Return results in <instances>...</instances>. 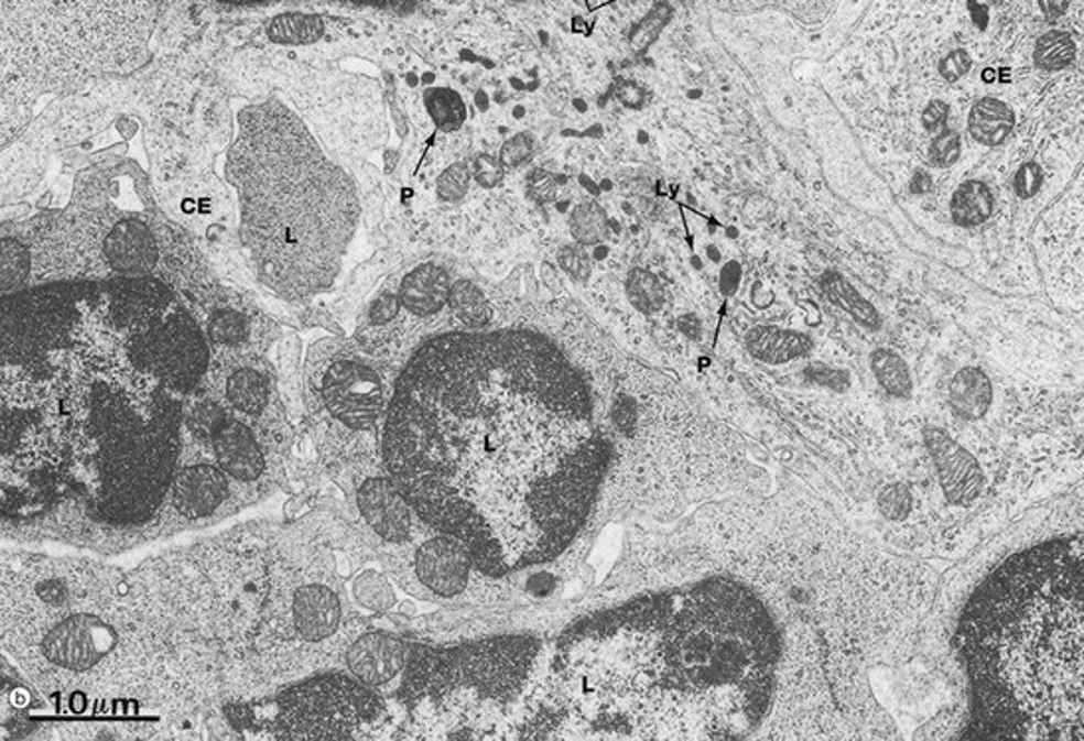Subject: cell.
<instances>
[{
	"label": "cell",
	"mask_w": 1084,
	"mask_h": 741,
	"mask_svg": "<svg viewBox=\"0 0 1084 741\" xmlns=\"http://www.w3.org/2000/svg\"><path fill=\"white\" fill-rule=\"evenodd\" d=\"M218 2H224V4H242V7H248V4H263V2H270V0H218Z\"/></svg>",
	"instance_id": "cell-51"
},
{
	"label": "cell",
	"mask_w": 1084,
	"mask_h": 741,
	"mask_svg": "<svg viewBox=\"0 0 1084 741\" xmlns=\"http://www.w3.org/2000/svg\"><path fill=\"white\" fill-rule=\"evenodd\" d=\"M527 194L529 198L534 200V203L546 204L551 203L554 198V193H556V186H559V178H554L551 173L546 171H533L529 174V181H527Z\"/></svg>",
	"instance_id": "cell-41"
},
{
	"label": "cell",
	"mask_w": 1084,
	"mask_h": 741,
	"mask_svg": "<svg viewBox=\"0 0 1084 741\" xmlns=\"http://www.w3.org/2000/svg\"><path fill=\"white\" fill-rule=\"evenodd\" d=\"M872 374L887 394L895 397H910L912 394V378L907 362L891 348H879L871 355Z\"/></svg>",
	"instance_id": "cell-27"
},
{
	"label": "cell",
	"mask_w": 1084,
	"mask_h": 741,
	"mask_svg": "<svg viewBox=\"0 0 1084 741\" xmlns=\"http://www.w3.org/2000/svg\"><path fill=\"white\" fill-rule=\"evenodd\" d=\"M198 459L216 462L228 475L242 504L262 501L283 479L285 459L271 451L252 425L232 412L218 425Z\"/></svg>",
	"instance_id": "cell-14"
},
{
	"label": "cell",
	"mask_w": 1084,
	"mask_h": 741,
	"mask_svg": "<svg viewBox=\"0 0 1084 741\" xmlns=\"http://www.w3.org/2000/svg\"><path fill=\"white\" fill-rule=\"evenodd\" d=\"M400 554L394 564L400 586L410 593L436 601H485L497 596V579L485 574L471 549L444 532L426 534Z\"/></svg>",
	"instance_id": "cell-12"
},
{
	"label": "cell",
	"mask_w": 1084,
	"mask_h": 741,
	"mask_svg": "<svg viewBox=\"0 0 1084 741\" xmlns=\"http://www.w3.org/2000/svg\"><path fill=\"white\" fill-rule=\"evenodd\" d=\"M877 506H879L882 516L891 520V522H901V520L907 519L910 509H912V494H910L909 487L901 484V482H892L889 487H885L879 492Z\"/></svg>",
	"instance_id": "cell-34"
},
{
	"label": "cell",
	"mask_w": 1084,
	"mask_h": 741,
	"mask_svg": "<svg viewBox=\"0 0 1084 741\" xmlns=\"http://www.w3.org/2000/svg\"><path fill=\"white\" fill-rule=\"evenodd\" d=\"M1041 184H1043L1041 166L1037 163H1027L1017 171L1016 178H1013V190L1019 198L1029 200L1039 193Z\"/></svg>",
	"instance_id": "cell-39"
},
{
	"label": "cell",
	"mask_w": 1084,
	"mask_h": 741,
	"mask_svg": "<svg viewBox=\"0 0 1084 741\" xmlns=\"http://www.w3.org/2000/svg\"><path fill=\"white\" fill-rule=\"evenodd\" d=\"M106 260L111 270L127 277H141L155 268L159 260L155 238L145 224L123 220L107 233L104 241Z\"/></svg>",
	"instance_id": "cell-19"
},
{
	"label": "cell",
	"mask_w": 1084,
	"mask_h": 741,
	"mask_svg": "<svg viewBox=\"0 0 1084 741\" xmlns=\"http://www.w3.org/2000/svg\"><path fill=\"white\" fill-rule=\"evenodd\" d=\"M618 96H620L621 101L628 107H639V103H641V89L636 84H628V86L621 87Z\"/></svg>",
	"instance_id": "cell-48"
},
{
	"label": "cell",
	"mask_w": 1084,
	"mask_h": 741,
	"mask_svg": "<svg viewBox=\"0 0 1084 741\" xmlns=\"http://www.w3.org/2000/svg\"><path fill=\"white\" fill-rule=\"evenodd\" d=\"M994 390L979 368H962L950 384V405L962 419L976 422L988 414Z\"/></svg>",
	"instance_id": "cell-23"
},
{
	"label": "cell",
	"mask_w": 1084,
	"mask_h": 741,
	"mask_svg": "<svg viewBox=\"0 0 1084 741\" xmlns=\"http://www.w3.org/2000/svg\"><path fill=\"white\" fill-rule=\"evenodd\" d=\"M1075 40L1071 39V34L1063 30H1051L1037 40L1033 58L1039 68L1056 72L1066 68L1075 59Z\"/></svg>",
	"instance_id": "cell-29"
},
{
	"label": "cell",
	"mask_w": 1084,
	"mask_h": 741,
	"mask_svg": "<svg viewBox=\"0 0 1084 741\" xmlns=\"http://www.w3.org/2000/svg\"><path fill=\"white\" fill-rule=\"evenodd\" d=\"M1083 542L1059 540L1007 559L972 597L969 735L1083 740Z\"/></svg>",
	"instance_id": "cell-4"
},
{
	"label": "cell",
	"mask_w": 1084,
	"mask_h": 741,
	"mask_svg": "<svg viewBox=\"0 0 1084 741\" xmlns=\"http://www.w3.org/2000/svg\"><path fill=\"white\" fill-rule=\"evenodd\" d=\"M457 318L469 327V330L485 327L491 318V308L484 293L475 287L471 281H457L452 285L449 303Z\"/></svg>",
	"instance_id": "cell-28"
},
{
	"label": "cell",
	"mask_w": 1084,
	"mask_h": 741,
	"mask_svg": "<svg viewBox=\"0 0 1084 741\" xmlns=\"http://www.w3.org/2000/svg\"><path fill=\"white\" fill-rule=\"evenodd\" d=\"M1039 7L1043 10L1045 19L1056 20L1065 14L1069 9V0H1039Z\"/></svg>",
	"instance_id": "cell-46"
},
{
	"label": "cell",
	"mask_w": 1084,
	"mask_h": 741,
	"mask_svg": "<svg viewBox=\"0 0 1084 741\" xmlns=\"http://www.w3.org/2000/svg\"><path fill=\"white\" fill-rule=\"evenodd\" d=\"M1016 123L1013 111L999 99L986 97L969 113L968 131L978 143L986 146L1001 145Z\"/></svg>",
	"instance_id": "cell-24"
},
{
	"label": "cell",
	"mask_w": 1084,
	"mask_h": 741,
	"mask_svg": "<svg viewBox=\"0 0 1084 741\" xmlns=\"http://www.w3.org/2000/svg\"><path fill=\"white\" fill-rule=\"evenodd\" d=\"M513 113H514V117H523L524 116V109H523V107H517V109H514Z\"/></svg>",
	"instance_id": "cell-54"
},
{
	"label": "cell",
	"mask_w": 1084,
	"mask_h": 741,
	"mask_svg": "<svg viewBox=\"0 0 1084 741\" xmlns=\"http://www.w3.org/2000/svg\"><path fill=\"white\" fill-rule=\"evenodd\" d=\"M628 297L641 313H655L665 303V291L653 273L633 270L628 277Z\"/></svg>",
	"instance_id": "cell-32"
},
{
	"label": "cell",
	"mask_w": 1084,
	"mask_h": 741,
	"mask_svg": "<svg viewBox=\"0 0 1084 741\" xmlns=\"http://www.w3.org/2000/svg\"><path fill=\"white\" fill-rule=\"evenodd\" d=\"M960 137L954 131L940 133L930 146V159L940 168H948L960 159Z\"/></svg>",
	"instance_id": "cell-36"
},
{
	"label": "cell",
	"mask_w": 1084,
	"mask_h": 741,
	"mask_svg": "<svg viewBox=\"0 0 1084 741\" xmlns=\"http://www.w3.org/2000/svg\"><path fill=\"white\" fill-rule=\"evenodd\" d=\"M226 178L258 280L291 301L327 290L355 238L359 196L300 117L273 97L242 109Z\"/></svg>",
	"instance_id": "cell-5"
},
{
	"label": "cell",
	"mask_w": 1084,
	"mask_h": 741,
	"mask_svg": "<svg viewBox=\"0 0 1084 741\" xmlns=\"http://www.w3.org/2000/svg\"><path fill=\"white\" fill-rule=\"evenodd\" d=\"M780 639L733 579L639 597L562 633L517 718L531 740H736L765 720Z\"/></svg>",
	"instance_id": "cell-2"
},
{
	"label": "cell",
	"mask_w": 1084,
	"mask_h": 741,
	"mask_svg": "<svg viewBox=\"0 0 1084 741\" xmlns=\"http://www.w3.org/2000/svg\"><path fill=\"white\" fill-rule=\"evenodd\" d=\"M576 109H578V111H586V106H584V101H581V99H578V101H576Z\"/></svg>",
	"instance_id": "cell-55"
},
{
	"label": "cell",
	"mask_w": 1084,
	"mask_h": 741,
	"mask_svg": "<svg viewBox=\"0 0 1084 741\" xmlns=\"http://www.w3.org/2000/svg\"><path fill=\"white\" fill-rule=\"evenodd\" d=\"M748 352L766 364H785L812 350V338L795 330L756 327L746 335Z\"/></svg>",
	"instance_id": "cell-22"
},
{
	"label": "cell",
	"mask_w": 1084,
	"mask_h": 741,
	"mask_svg": "<svg viewBox=\"0 0 1084 741\" xmlns=\"http://www.w3.org/2000/svg\"><path fill=\"white\" fill-rule=\"evenodd\" d=\"M321 34H323V22L315 17H303V14L281 17L270 26L271 40L291 42V44L313 42L319 39Z\"/></svg>",
	"instance_id": "cell-33"
},
{
	"label": "cell",
	"mask_w": 1084,
	"mask_h": 741,
	"mask_svg": "<svg viewBox=\"0 0 1084 741\" xmlns=\"http://www.w3.org/2000/svg\"><path fill=\"white\" fill-rule=\"evenodd\" d=\"M601 188H604V190H610L611 188L610 181H604V183H601Z\"/></svg>",
	"instance_id": "cell-56"
},
{
	"label": "cell",
	"mask_w": 1084,
	"mask_h": 741,
	"mask_svg": "<svg viewBox=\"0 0 1084 741\" xmlns=\"http://www.w3.org/2000/svg\"><path fill=\"white\" fill-rule=\"evenodd\" d=\"M738 280H740V268L736 265L735 261L730 265H726V270L723 271V290L725 293H735L736 285H738Z\"/></svg>",
	"instance_id": "cell-47"
},
{
	"label": "cell",
	"mask_w": 1084,
	"mask_h": 741,
	"mask_svg": "<svg viewBox=\"0 0 1084 741\" xmlns=\"http://www.w3.org/2000/svg\"><path fill=\"white\" fill-rule=\"evenodd\" d=\"M203 388L236 417L252 425L256 434L281 459L291 449V425L281 404L275 380L258 358L242 357L213 362Z\"/></svg>",
	"instance_id": "cell-13"
},
{
	"label": "cell",
	"mask_w": 1084,
	"mask_h": 741,
	"mask_svg": "<svg viewBox=\"0 0 1084 741\" xmlns=\"http://www.w3.org/2000/svg\"><path fill=\"white\" fill-rule=\"evenodd\" d=\"M571 231L582 246H596L608 233V218L600 204L584 203L571 214Z\"/></svg>",
	"instance_id": "cell-31"
},
{
	"label": "cell",
	"mask_w": 1084,
	"mask_h": 741,
	"mask_svg": "<svg viewBox=\"0 0 1084 741\" xmlns=\"http://www.w3.org/2000/svg\"><path fill=\"white\" fill-rule=\"evenodd\" d=\"M994 210V196L979 181L962 184L952 196V218L958 226L974 228L986 222Z\"/></svg>",
	"instance_id": "cell-26"
},
{
	"label": "cell",
	"mask_w": 1084,
	"mask_h": 741,
	"mask_svg": "<svg viewBox=\"0 0 1084 741\" xmlns=\"http://www.w3.org/2000/svg\"><path fill=\"white\" fill-rule=\"evenodd\" d=\"M559 263H561L562 270L566 271L574 280L586 281L590 277V260L581 248H574V246L562 248L559 251Z\"/></svg>",
	"instance_id": "cell-38"
},
{
	"label": "cell",
	"mask_w": 1084,
	"mask_h": 741,
	"mask_svg": "<svg viewBox=\"0 0 1084 741\" xmlns=\"http://www.w3.org/2000/svg\"><path fill=\"white\" fill-rule=\"evenodd\" d=\"M930 184H932V181H930L929 174L919 173L917 174V176H914V181H912V186H910V190L917 194L929 193L930 188H932Z\"/></svg>",
	"instance_id": "cell-50"
},
{
	"label": "cell",
	"mask_w": 1084,
	"mask_h": 741,
	"mask_svg": "<svg viewBox=\"0 0 1084 741\" xmlns=\"http://www.w3.org/2000/svg\"><path fill=\"white\" fill-rule=\"evenodd\" d=\"M469 181H471V171H469L467 163L454 164V166L447 168L446 173L440 176V181H437V196L442 200H446V203H457L467 193Z\"/></svg>",
	"instance_id": "cell-35"
},
{
	"label": "cell",
	"mask_w": 1084,
	"mask_h": 741,
	"mask_svg": "<svg viewBox=\"0 0 1084 741\" xmlns=\"http://www.w3.org/2000/svg\"><path fill=\"white\" fill-rule=\"evenodd\" d=\"M402 308V303H400V297L398 295H390V293H384L382 297H378L370 308H368V323L372 327H384L388 323H392L394 318L398 317Z\"/></svg>",
	"instance_id": "cell-40"
},
{
	"label": "cell",
	"mask_w": 1084,
	"mask_h": 741,
	"mask_svg": "<svg viewBox=\"0 0 1084 741\" xmlns=\"http://www.w3.org/2000/svg\"><path fill=\"white\" fill-rule=\"evenodd\" d=\"M278 532L271 524H246L188 548L210 589L228 702H242L248 656L270 596L271 548Z\"/></svg>",
	"instance_id": "cell-8"
},
{
	"label": "cell",
	"mask_w": 1084,
	"mask_h": 741,
	"mask_svg": "<svg viewBox=\"0 0 1084 741\" xmlns=\"http://www.w3.org/2000/svg\"><path fill=\"white\" fill-rule=\"evenodd\" d=\"M805 375L815 384L832 388L835 392H843L849 388V374L843 370L825 367V364H812L805 368Z\"/></svg>",
	"instance_id": "cell-42"
},
{
	"label": "cell",
	"mask_w": 1084,
	"mask_h": 741,
	"mask_svg": "<svg viewBox=\"0 0 1084 741\" xmlns=\"http://www.w3.org/2000/svg\"><path fill=\"white\" fill-rule=\"evenodd\" d=\"M355 501L360 519L375 534V538L384 544L388 554L408 548L426 530H432L418 516L414 506L408 501L406 494L400 491L387 467L362 475L355 492Z\"/></svg>",
	"instance_id": "cell-16"
},
{
	"label": "cell",
	"mask_w": 1084,
	"mask_h": 741,
	"mask_svg": "<svg viewBox=\"0 0 1084 741\" xmlns=\"http://www.w3.org/2000/svg\"><path fill=\"white\" fill-rule=\"evenodd\" d=\"M946 117H948V106L944 101H932L922 113V126L929 131H934L940 126H944Z\"/></svg>",
	"instance_id": "cell-45"
},
{
	"label": "cell",
	"mask_w": 1084,
	"mask_h": 741,
	"mask_svg": "<svg viewBox=\"0 0 1084 741\" xmlns=\"http://www.w3.org/2000/svg\"><path fill=\"white\" fill-rule=\"evenodd\" d=\"M236 728L263 730L273 740H380L392 713L382 694L350 673L323 671L248 702L224 704Z\"/></svg>",
	"instance_id": "cell-9"
},
{
	"label": "cell",
	"mask_w": 1084,
	"mask_h": 741,
	"mask_svg": "<svg viewBox=\"0 0 1084 741\" xmlns=\"http://www.w3.org/2000/svg\"><path fill=\"white\" fill-rule=\"evenodd\" d=\"M822 290L837 307L847 310L857 323H861L863 327H881L879 310L872 307L871 303L863 297L861 293L855 290L849 281L843 280L839 273H833V271L825 273L822 280Z\"/></svg>",
	"instance_id": "cell-25"
},
{
	"label": "cell",
	"mask_w": 1084,
	"mask_h": 741,
	"mask_svg": "<svg viewBox=\"0 0 1084 741\" xmlns=\"http://www.w3.org/2000/svg\"><path fill=\"white\" fill-rule=\"evenodd\" d=\"M533 154V137L531 133H519L509 139L501 149V164L505 168H517L527 163Z\"/></svg>",
	"instance_id": "cell-37"
},
{
	"label": "cell",
	"mask_w": 1084,
	"mask_h": 741,
	"mask_svg": "<svg viewBox=\"0 0 1084 741\" xmlns=\"http://www.w3.org/2000/svg\"><path fill=\"white\" fill-rule=\"evenodd\" d=\"M475 103H477V107H479L481 111H485V109H487V106H489V101H487V96H485V91H479V94L475 96Z\"/></svg>",
	"instance_id": "cell-52"
},
{
	"label": "cell",
	"mask_w": 1084,
	"mask_h": 741,
	"mask_svg": "<svg viewBox=\"0 0 1084 741\" xmlns=\"http://www.w3.org/2000/svg\"><path fill=\"white\" fill-rule=\"evenodd\" d=\"M924 444L939 471L942 491L952 504L968 506L984 489V472L978 461L939 427L924 429Z\"/></svg>",
	"instance_id": "cell-18"
},
{
	"label": "cell",
	"mask_w": 1084,
	"mask_h": 741,
	"mask_svg": "<svg viewBox=\"0 0 1084 741\" xmlns=\"http://www.w3.org/2000/svg\"><path fill=\"white\" fill-rule=\"evenodd\" d=\"M242 506L232 481L216 462L208 459L178 461L161 514V536L214 524Z\"/></svg>",
	"instance_id": "cell-15"
},
{
	"label": "cell",
	"mask_w": 1084,
	"mask_h": 741,
	"mask_svg": "<svg viewBox=\"0 0 1084 741\" xmlns=\"http://www.w3.org/2000/svg\"><path fill=\"white\" fill-rule=\"evenodd\" d=\"M449 293L452 280L447 271L434 263H424L402 280L398 297L410 315L427 318L444 310L449 303Z\"/></svg>",
	"instance_id": "cell-21"
},
{
	"label": "cell",
	"mask_w": 1084,
	"mask_h": 741,
	"mask_svg": "<svg viewBox=\"0 0 1084 741\" xmlns=\"http://www.w3.org/2000/svg\"><path fill=\"white\" fill-rule=\"evenodd\" d=\"M969 68H972V62H969L968 52L966 50H954V52H950L946 58L940 62L939 72L940 76L944 77L946 81H958L960 77L968 74Z\"/></svg>",
	"instance_id": "cell-44"
},
{
	"label": "cell",
	"mask_w": 1084,
	"mask_h": 741,
	"mask_svg": "<svg viewBox=\"0 0 1084 741\" xmlns=\"http://www.w3.org/2000/svg\"><path fill=\"white\" fill-rule=\"evenodd\" d=\"M412 643L387 631L360 629L345 646L343 663L357 680L382 696H397Z\"/></svg>",
	"instance_id": "cell-17"
},
{
	"label": "cell",
	"mask_w": 1084,
	"mask_h": 741,
	"mask_svg": "<svg viewBox=\"0 0 1084 741\" xmlns=\"http://www.w3.org/2000/svg\"><path fill=\"white\" fill-rule=\"evenodd\" d=\"M252 317L236 307H218L208 313L204 335L213 350V362H226L232 358L252 357L248 348L252 347Z\"/></svg>",
	"instance_id": "cell-20"
},
{
	"label": "cell",
	"mask_w": 1084,
	"mask_h": 741,
	"mask_svg": "<svg viewBox=\"0 0 1084 741\" xmlns=\"http://www.w3.org/2000/svg\"><path fill=\"white\" fill-rule=\"evenodd\" d=\"M362 625L347 611L329 552L300 528L278 532L271 548V589L243 674V698L329 671Z\"/></svg>",
	"instance_id": "cell-6"
},
{
	"label": "cell",
	"mask_w": 1084,
	"mask_h": 741,
	"mask_svg": "<svg viewBox=\"0 0 1084 741\" xmlns=\"http://www.w3.org/2000/svg\"><path fill=\"white\" fill-rule=\"evenodd\" d=\"M679 327H681V330H683L689 338L701 337V323H698V318L695 317V315H687V317L681 318V320H679Z\"/></svg>",
	"instance_id": "cell-49"
},
{
	"label": "cell",
	"mask_w": 1084,
	"mask_h": 741,
	"mask_svg": "<svg viewBox=\"0 0 1084 741\" xmlns=\"http://www.w3.org/2000/svg\"><path fill=\"white\" fill-rule=\"evenodd\" d=\"M127 355L139 370L188 395L213 364V350L193 315L175 303L147 323L127 327Z\"/></svg>",
	"instance_id": "cell-11"
},
{
	"label": "cell",
	"mask_w": 1084,
	"mask_h": 741,
	"mask_svg": "<svg viewBox=\"0 0 1084 741\" xmlns=\"http://www.w3.org/2000/svg\"><path fill=\"white\" fill-rule=\"evenodd\" d=\"M426 107L430 116L434 119V123L442 131L452 133V131H457L459 127L464 126L465 116H467L464 99L457 96L454 89H446V87L427 89Z\"/></svg>",
	"instance_id": "cell-30"
},
{
	"label": "cell",
	"mask_w": 1084,
	"mask_h": 741,
	"mask_svg": "<svg viewBox=\"0 0 1084 741\" xmlns=\"http://www.w3.org/2000/svg\"><path fill=\"white\" fill-rule=\"evenodd\" d=\"M606 253H608V250H606V248H604V246H600V248H598V250H596V258H598V260H601V258H604V255H606Z\"/></svg>",
	"instance_id": "cell-53"
},
{
	"label": "cell",
	"mask_w": 1084,
	"mask_h": 741,
	"mask_svg": "<svg viewBox=\"0 0 1084 741\" xmlns=\"http://www.w3.org/2000/svg\"><path fill=\"white\" fill-rule=\"evenodd\" d=\"M539 639L495 636L471 645L410 649L398 700L416 740H499L536 678ZM503 740V738H501Z\"/></svg>",
	"instance_id": "cell-7"
},
{
	"label": "cell",
	"mask_w": 1084,
	"mask_h": 741,
	"mask_svg": "<svg viewBox=\"0 0 1084 741\" xmlns=\"http://www.w3.org/2000/svg\"><path fill=\"white\" fill-rule=\"evenodd\" d=\"M380 451L418 516L499 579L571 548L611 462L586 375L524 328L455 330L418 348L397 378Z\"/></svg>",
	"instance_id": "cell-1"
},
{
	"label": "cell",
	"mask_w": 1084,
	"mask_h": 741,
	"mask_svg": "<svg viewBox=\"0 0 1084 741\" xmlns=\"http://www.w3.org/2000/svg\"><path fill=\"white\" fill-rule=\"evenodd\" d=\"M2 649L72 712L145 706L176 730L228 702L210 589L191 549L131 574L94 559L2 558Z\"/></svg>",
	"instance_id": "cell-3"
},
{
	"label": "cell",
	"mask_w": 1084,
	"mask_h": 741,
	"mask_svg": "<svg viewBox=\"0 0 1084 741\" xmlns=\"http://www.w3.org/2000/svg\"><path fill=\"white\" fill-rule=\"evenodd\" d=\"M503 164L499 161H495L494 156L489 154H479V159L475 161V178L477 183L485 186V188H494V186H499L503 183Z\"/></svg>",
	"instance_id": "cell-43"
},
{
	"label": "cell",
	"mask_w": 1084,
	"mask_h": 741,
	"mask_svg": "<svg viewBox=\"0 0 1084 741\" xmlns=\"http://www.w3.org/2000/svg\"><path fill=\"white\" fill-rule=\"evenodd\" d=\"M394 384L367 358L347 350L313 362L307 402L319 449L368 471L384 467L380 434Z\"/></svg>",
	"instance_id": "cell-10"
}]
</instances>
